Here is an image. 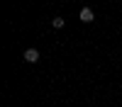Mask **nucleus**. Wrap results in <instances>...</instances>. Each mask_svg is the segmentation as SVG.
<instances>
[{
	"label": "nucleus",
	"instance_id": "f257e3e1",
	"mask_svg": "<svg viewBox=\"0 0 122 107\" xmlns=\"http://www.w3.org/2000/svg\"><path fill=\"white\" fill-rule=\"evenodd\" d=\"M39 58H42V54H39L37 49H27V51H25V61L27 63H37Z\"/></svg>",
	"mask_w": 122,
	"mask_h": 107
},
{
	"label": "nucleus",
	"instance_id": "f03ea898",
	"mask_svg": "<svg viewBox=\"0 0 122 107\" xmlns=\"http://www.w3.org/2000/svg\"><path fill=\"white\" fill-rule=\"evenodd\" d=\"M93 19H95V12H93L90 7H83V10H81V22H93Z\"/></svg>",
	"mask_w": 122,
	"mask_h": 107
},
{
	"label": "nucleus",
	"instance_id": "7ed1b4c3",
	"mask_svg": "<svg viewBox=\"0 0 122 107\" xmlns=\"http://www.w3.org/2000/svg\"><path fill=\"white\" fill-rule=\"evenodd\" d=\"M64 24H66L64 17H54V19H51V27H54V29H64Z\"/></svg>",
	"mask_w": 122,
	"mask_h": 107
}]
</instances>
